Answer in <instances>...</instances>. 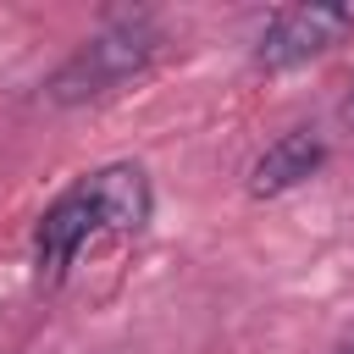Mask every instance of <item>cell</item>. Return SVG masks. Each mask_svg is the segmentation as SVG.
Instances as JSON below:
<instances>
[{"mask_svg": "<svg viewBox=\"0 0 354 354\" xmlns=\"http://www.w3.org/2000/svg\"><path fill=\"white\" fill-rule=\"evenodd\" d=\"M155 210V194H149V177L144 166L133 160H116V166H100L88 171L83 183H72L33 227V266L44 282H61L66 266L83 254V243L94 238H133Z\"/></svg>", "mask_w": 354, "mask_h": 354, "instance_id": "obj_1", "label": "cell"}, {"mask_svg": "<svg viewBox=\"0 0 354 354\" xmlns=\"http://www.w3.org/2000/svg\"><path fill=\"white\" fill-rule=\"evenodd\" d=\"M160 50V28L149 11H122L111 17L100 33H88L50 77V100L55 105H83L105 88H116L122 77H133L138 66H149V55Z\"/></svg>", "mask_w": 354, "mask_h": 354, "instance_id": "obj_2", "label": "cell"}, {"mask_svg": "<svg viewBox=\"0 0 354 354\" xmlns=\"http://www.w3.org/2000/svg\"><path fill=\"white\" fill-rule=\"evenodd\" d=\"M348 28H354V6H282V11H271L266 33L254 44V61L266 72H288V66L332 50Z\"/></svg>", "mask_w": 354, "mask_h": 354, "instance_id": "obj_3", "label": "cell"}, {"mask_svg": "<svg viewBox=\"0 0 354 354\" xmlns=\"http://www.w3.org/2000/svg\"><path fill=\"white\" fill-rule=\"evenodd\" d=\"M321 160H326L321 133H315V127H293V133H282V138L254 160V171H249V194H254V199H277V194L299 188L304 177H315Z\"/></svg>", "mask_w": 354, "mask_h": 354, "instance_id": "obj_4", "label": "cell"}, {"mask_svg": "<svg viewBox=\"0 0 354 354\" xmlns=\"http://www.w3.org/2000/svg\"><path fill=\"white\" fill-rule=\"evenodd\" d=\"M337 116H343V127H354V88L343 94V105H337Z\"/></svg>", "mask_w": 354, "mask_h": 354, "instance_id": "obj_5", "label": "cell"}, {"mask_svg": "<svg viewBox=\"0 0 354 354\" xmlns=\"http://www.w3.org/2000/svg\"><path fill=\"white\" fill-rule=\"evenodd\" d=\"M332 354H354V332H348V337H343V343H337Z\"/></svg>", "mask_w": 354, "mask_h": 354, "instance_id": "obj_6", "label": "cell"}]
</instances>
